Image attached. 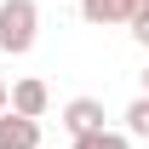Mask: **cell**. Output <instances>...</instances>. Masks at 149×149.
I'll use <instances>...</instances> for the list:
<instances>
[{"label":"cell","mask_w":149,"mask_h":149,"mask_svg":"<svg viewBox=\"0 0 149 149\" xmlns=\"http://www.w3.org/2000/svg\"><path fill=\"white\" fill-rule=\"evenodd\" d=\"M35 40H40V6L35 0H0V52H35Z\"/></svg>","instance_id":"obj_1"},{"label":"cell","mask_w":149,"mask_h":149,"mask_svg":"<svg viewBox=\"0 0 149 149\" xmlns=\"http://www.w3.org/2000/svg\"><path fill=\"white\" fill-rule=\"evenodd\" d=\"M0 149H40V120L17 109H0Z\"/></svg>","instance_id":"obj_2"},{"label":"cell","mask_w":149,"mask_h":149,"mask_svg":"<svg viewBox=\"0 0 149 149\" xmlns=\"http://www.w3.org/2000/svg\"><path fill=\"white\" fill-rule=\"evenodd\" d=\"M143 6L149 0H80V17L97 23V29H109V23H132Z\"/></svg>","instance_id":"obj_3"},{"label":"cell","mask_w":149,"mask_h":149,"mask_svg":"<svg viewBox=\"0 0 149 149\" xmlns=\"http://www.w3.org/2000/svg\"><path fill=\"white\" fill-rule=\"evenodd\" d=\"M63 126H69V138L97 132V126H103V103H97V97H74V103H63Z\"/></svg>","instance_id":"obj_4"},{"label":"cell","mask_w":149,"mask_h":149,"mask_svg":"<svg viewBox=\"0 0 149 149\" xmlns=\"http://www.w3.org/2000/svg\"><path fill=\"white\" fill-rule=\"evenodd\" d=\"M46 103H52V92H46V80H35V74H29V80H12V109L17 115H46Z\"/></svg>","instance_id":"obj_5"},{"label":"cell","mask_w":149,"mask_h":149,"mask_svg":"<svg viewBox=\"0 0 149 149\" xmlns=\"http://www.w3.org/2000/svg\"><path fill=\"white\" fill-rule=\"evenodd\" d=\"M74 149H132L120 132H109V126H97V132H80L74 138Z\"/></svg>","instance_id":"obj_6"},{"label":"cell","mask_w":149,"mask_h":149,"mask_svg":"<svg viewBox=\"0 0 149 149\" xmlns=\"http://www.w3.org/2000/svg\"><path fill=\"white\" fill-rule=\"evenodd\" d=\"M126 126H132V138H149V92L126 109Z\"/></svg>","instance_id":"obj_7"},{"label":"cell","mask_w":149,"mask_h":149,"mask_svg":"<svg viewBox=\"0 0 149 149\" xmlns=\"http://www.w3.org/2000/svg\"><path fill=\"white\" fill-rule=\"evenodd\" d=\"M126 29H132V40H138V46H149V6H143L132 23H126Z\"/></svg>","instance_id":"obj_8"},{"label":"cell","mask_w":149,"mask_h":149,"mask_svg":"<svg viewBox=\"0 0 149 149\" xmlns=\"http://www.w3.org/2000/svg\"><path fill=\"white\" fill-rule=\"evenodd\" d=\"M0 109H12V86H6V80H0Z\"/></svg>","instance_id":"obj_9"},{"label":"cell","mask_w":149,"mask_h":149,"mask_svg":"<svg viewBox=\"0 0 149 149\" xmlns=\"http://www.w3.org/2000/svg\"><path fill=\"white\" fill-rule=\"evenodd\" d=\"M143 92H149V69H143Z\"/></svg>","instance_id":"obj_10"},{"label":"cell","mask_w":149,"mask_h":149,"mask_svg":"<svg viewBox=\"0 0 149 149\" xmlns=\"http://www.w3.org/2000/svg\"><path fill=\"white\" fill-rule=\"evenodd\" d=\"M40 149H46V143H40Z\"/></svg>","instance_id":"obj_11"}]
</instances>
